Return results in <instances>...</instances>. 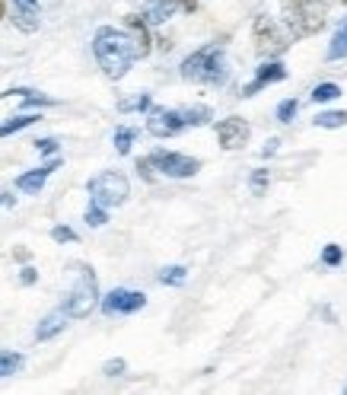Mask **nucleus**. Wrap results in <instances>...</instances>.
I'll list each match as a JSON object with an SVG mask.
<instances>
[{
  "label": "nucleus",
  "mask_w": 347,
  "mask_h": 395,
  "mask_svg": "<svg viewBox=\"0 0 347 395\" xmlns=\"http://www.w3.org/2000/svg\"><path fill=\"white\" fill-rule=\"evenodd\" d=\"M344 125H347L344 108H328V112L315 115V127H328V131H334V127H344Z\"/></svg>",
  "instance_id": "obj_17"
},
{
  "label": "nucleus",
  "mask_w": 347,
  "mask_h": 395,
  "mask_svg": "<svg viewBox=\"0 0 347 395\" xmlns=\"http://www.w3.org/2000/svg\"><path fill=\"white\" fill-rule=\"evenodd\" d=\"M93 55H96L99 67L109 80H122L128 76L131 64L137 61V48H134V38L128 32L115 29V25H102L96 29L93 35Z\"/></svg>",
  "instance_id": "obj_1"
},
{
  "label": "nucleus",
  "mask_w": 347,
  "mask_h": 395,
  "mask_svg": "<svg viewBox=\"0 0 347 395\" xmlns=\"http://www.w3.org/2000/svg\"><path fill=\"white\" fill-rule=\"evenodd\" d=\"M252 185V195H264V188H268V169H255L249 178Z\"/></svg>",
  "instance_id": "obj_29"
},
{
  "label": "nucleus",
  "mask_w": 347,
  "mask_h": 395,
  "mask_svg": "<svg viewBox=\"0 0 347 395\" xmlns=\"http://www.w3.org/2000/svg\"><path fill=\"white\" fill-rule=\"evenodd\" d=\"M52 239L54 242H77V233L71 227H54L52 229Z\"/></svg>",
  "instance_id": "obj_31"
},
{
  "label": "nucleus",
  "mask_w": 347,
  "mask_h": 395,
  "mask_svg": "<svg viewBox=\"0 0 347 395\" xmlns=\"http://www.w3.org/2000/svg\"><path fill=\"white\" fill-rule=\"evenodd\" d=\"M252 32H255V51L261 57H274L287 48V35L281 32V25H277L274 19L258 16L255 25H252Z\"/></svg>",
  "instance_id": "obj_7"
},
{
  "label": "nucleus",
  "mask_w": 347,
  "mask_h": 395,
  "mask_svg": "<svg viewBox=\"0 0 347 395\" xmlns=\"http://www.w3.org/2000/svg\"><path fill=\"white\" fill-rule=\"evenodd\" d=\"M341 96V86L338 83H319V86L312 89V102H331Z\"/></svg>",
  "instance_id": "obj_25"
},
{
  "label": "nucleus",
  "mask_w": 347,
  "mask_h": 395,
  "mask_svg": "<svg viewBox=\"0 0 347 395\" xmlns=\"http://www.w3.org/2000/svg\"><path fill=\"white\" fill-rule=\"evenodd\" d=\"M147 297L141 290H128V287H115V290L105 293L102 299V312L105 316H131V312L143 309Z\"/></svg>",
  "instance_id": "obj_8"
},
{
  "label": "nucleus",
  "mask_w": 347,
  "mask_h": 395,
  "mask_svg": "<svg viewBox=\"0 0 347 395\" xmlns=\"http://www.w3.org/2000/svg\"><path fill=\"white\" fill-rule=\"evenodd\" d=\"M322 261H325L328 268H338L341 261H344V248H341L338 242H328L325 252H322Z\"/></svg>",
  "instance_id": "obj_26"
},
{
  "label": "nucleus",
  "mask_w": 347,
  "mask_h": 395,
  "mask_svg": "<svg viewBox=\"0 0 347 395\" xmlns=\"http://www.w3.org/2000/svg\"><path fill=\"white\" fill-rule=\"evenodd\" d=\"M249 134H252V127L245 118H236V115H233V118L217 121V140L223 150H239V147H245L249 144Z\"/></svg>",
  "instance_id": "obj_10"
},
{
  "label": "nucleus",
  "mask_w": 347,
  "mask_h": 395,
  "mask_svg": "<svg viewBox=\"0 0 347 395\" xmlns=\"http://www.w3.org/2000/svg\"><path fill=\"white\" fill-rule=\"evenodd\" d=\"M156 277H160V284H166V287H182L185 277H188V268L185 265H166Z\"/></svg>",
  "instance_id": "obj_19"
},
{
  "label": "nucleus",
  "mask_w": 347,
  "mask_h": 395,
  "mask_svg": "<svg viewBox=\"0 0 347 395\" xmlns=\"http://www.w3.org/2000/svg\"><path fill=\"white\" fill-rule=\"evenodd\" d=\"M67 319H71V316H67V309H54V312H48V316L39 322V328H35V338H39V341H52V338L58 335V331H64Z\"/></svg>",
  "instance_id": "obj_15"
},
{
  "label": "nucleus",
  "mask_w": 347,
  "mask_h": 395,
  "mask_svg": "<svg viewBox=\"0 0 347 395\" xmlns=\"http://www.w3.org/2000/svg\"><path fill=\"white\" fill-rule=\"evenodd\" d=\"M35 121H39V115H33V112H23V115H16V118H10V121H4V125H0V137H10V134L23 131V127L35 125Z\"/></svg>",
  "instance_id": "obj_18"
},
{
  "label": "nucleus",
  "mask_w": 347,
  "mask_h": 395,
  "mask_svg": "<svg viewBox=\"0 0 347 395\" xmlns=\"http://www.w3.org/2000/svg\"><path fill=\"white\" fill-rule=\"evenodd\" d=\"M4 204H13V195H4V198H0V207H4Z\"/></svg>",
  "instance_id": "obj_37"
},
{
  "label": "nucleus",
  "mask_w": 347,
  "mask_h": 395,
  "mask_svg": "<svg viewBox=\"0 0 347 395\" xmlns=\"http://www.w3.org/2000/svg\"><path fill=\"white\" fill-rule=\"evenodd\" d=\"M54 169H61V156L48 159L45 166H39V169H33V172H23V176L16 178V188L26 191V195H39V191L45 188V178L52 176Z\"/></svg>",
  "instance_id": "obj_11"
},
{
  "label": "nucleus",
  "mask_w": 347,
  "mask_h": 395,
  "mask_svg": "<svg viewBox=\"0 0 347 395\" xmlns=\"http://www.w3.org/2000/svg\"><path fill=\"white\" fill-rule=\"evenodd\" d=\"M182 80H192V83H207V86H217V83H226L230 76V67H226V55H223V45H204L198 48L194 55H188L179 67Z\"/></svg>",
  "instance_id": "obj_2"
},
{
  "label": "nucleus",
  "mask_w": 347,
  "mask_h": 395,
  "mask_svg": "<svg viewBox=\"0 0 347 395\" xmlns=\"http://www.w3.org/2000/svg\"><path fill=\"white\" fill-rule=\"evenodd\" d=\"M83 220H86V227H102V223L109 220V207H102V204H96V201H93L90 207H86Z\"/></svg>",
  "instance_id": "obj_24"
},
{
  "label": "nucleus",
  "mask_w": 347,
  "mask_h": 395,
  "mask_svg": "<svg viewBox=\"0 0 347 395\" xmlns=\"http://www.w3.org/2000/svg\"><path fill=\"white\" fill-rule=\"evenodd\" d=\"M182 118H185V127H198V125H207L213 118V112L207 105H192V108H182Z\"/></svg>",
  "instance_id": "obj_20"
},
{
  "label": "nucleus",
  "mask_w": 347,
  "mask_h": 395,
  "mask_svg": "<svg viewBox=\"0 0 347 395\" xmlns=\"http://www.w3.org/2000/svg\"><path fill=\"white\" fill-rule=\"evenodd\" d=\"M35 150L45 153V156H58V140H54V137H42V140H35Z\"/></svg>",
  "instance_id": "obj_30"
},
{
  "label": "nucleus",
  "mask_w": 347,
  "mask_h": 395,
  "mask_svg": "<svg viewBox=\"0 0 347 395\" xmlns=\"http://www.w3.org/2000/svg\"><path fill=\"white\" fill-rule=\"evenodd\" d=\"M175 10H179V4H175V0H147L141 16H143V23L160 25V23H166V19H172Z\"/></svg>",
  "instance_id": "obj_13"
},
{
  "label": "nucleus",
  "mask_w": 347,
  "mask_h": 395,
  "mask_svg": "<svg viewBox=\"0 0 347 395\" xmlns=\"http://www.w3.org/2000/svg\"><path fill=\"white\" fill-rule=\"evenodd\" d=\"M296 112H300V102H296V99H283L281 105H277V121H283V125H290Z\"/></svg>",
  "instance_id": "obj_27"
},
{
  "label": "nucleus",
  "mask_w": 347,
  "mask_h": 395,
  "mask_svg": "<svg viewBox=\"0 0 347 395\" xmlns=\"http://www.w3.org/2000/svg\"><path fill=\"white\" fill-rule=\"evenodd\" d=\"M341 57H347V25H341L328 45V61H341Z\"/></svg>",
  "instance_id": "obj_22"
},
{
  "label": "nucleus",
  "mask_w": 347,
  "mask_h": 395,
  "mask_svg": "<svg viewBox=\"0 0 347 395\" xmlns=\"http://www.w3.org/2000/svg\"><path fill=\"white\" fill-rule=\"evenodd\" d=\"M73 271H77V280H73L71 293H67L64 309L71 319H86L99 306V284L90 265H73Z\"/></svg>",
  "instance_id": "obj_4"
},
{
  "label": "nucleus",
  "mask_w": 347,
  "mask_h": 395,
  "mask_svg": "<svg viewBox=\"0 0 347 395\" xmlns=\"http://www.w3.org/2000/svg\"><path fill=\"white\" fill-rule=\"evenodd\" d=\"M118 108H122V112H147L150 96L143 93V96H137V99H124V102H118Z\"/></svg>",
  "instance_id": "obj_28"
},
{
  "label": "nucleus",
  "mask_w": 347,
  "mask_h": 395,
  "mask_svg": "<svg viewBox=\"0 0 347 395\" xmlns=\"http://www.w3.org/2000/svg\"><path fill=\"white\" fill-rule=\"evenodd\" d=\"M150 163L169 178H192L194 172L201 169V163L194 156H185V153H172V150H153L150 153Z\"/></svg>",
  "instance_id": "obj_6"
},
{
  "label": "nucleus",
  "mask_w": 347,
  "mask_h": 395,
  "mask_svg": "<svg viewBox=\"0 0 347 395\" xmlns=\"http://www.w3.org/2000/svg\"><path fill=\"white\" fill-rule=\"evenodd\" d=\"M0 19H4V0H0Z\"/></svg>",
  "instance_id": "obj_38"
},
{
  "label": "nucleus",
  "mask_w": 347,
  "mask_h": 395,
  "mask_svg": "<svg viewBox=\"0 0 347 395\" xmlns=\"http://www.w3.org/2000/svg\"><path fill=\"white\" fill-rule=\"evenodd\" d=\"M128 35L134 38L137 57H147L150 55V32H147V23H143V16H128Z\"/></svg>",
  "instance_id": "obj_16"
},
{
  "label": "nucleus",
  "mask_w": 347,
  "mask_h": 395,
  "mask_svg": "<svg viewBox=\"0 0 347 395\" xmlns=\"http://www.w3.org/2000/svg\"><path fill=\"white\" fill-rule=\"evenodd\" d=\"M86 191H90L93 201L102 204V207H118V204L128 201L131 185H128V178H124L122 172L109 169V172H99V176H93L90 185H86Z\"/></svg>",
  "instance_id": "obj_5"
},
{
  "label": "nucleus",
  "mask_w": 347,
  "mask_h": 395,
  "mask_svg": "<svg viewBox=\"0 0 347 395\" xmlns=\"http://www.w3.org/2000/svg\"><path fill=\"white\" fill-rule=\"evenodd\" d=\"M277 144H281L277 137H274V140H268V147L261 150V156H264V159H268V156H274V153H277Z\"/></svg>",
  "instance_id": "obj_35"
},
{
  "label": "nucleus",
  "mask_w": 347,
  "mask_h": 395,
  "mask_svg": "<svg viewBox=\"0 0 347 395\" xmlns=\"http://www.w3.org/2000/svg\"><path fill=\"white\" fill-rule=\"evenodd\" d=\"M23 354H16V350H0V376H13L23 370Z\"/></svg>",
  "instance_id": "obj_21"
},
{
  "label": "nucleus",
  "mask_w": 347,
  "mask_h": 395,
  "mask_svg": "<svg viewBox=\"0 0 347 395\" xmlns=\"http://www.w3.org/2000/svg\"><path fill=\"white\" fill-rule=\"evenodd\" d=\"M137 140V131L134 127H118L115 131V150L122 153V156H128L131 153V144H134Z\"/></svg>",
  "instance_id": "obj_23"
},
{
  "label": "nucleus",
  "mask_w": 347,
  "mask_h": 395,
  "mask_svg": "<svg viewBox=\"0 0 347 395\" xmlns=\"http://www.w3.org/2000/svg\"><path fill=\"white\" fill-rule=\"evenodd\" d=\"M105 373H109V376H122L124 373V360H109V363H105Z\"/></svg>",
  "instance_id": "obj_33"
},
{
  "label": "nucleus",
  "mask_w": 347,
  "mask_h": 395,
  "mask_svg": "<svg viewBox=\"0 0 347 395\" xmlns=\"http://www.w3.org/2000/svg\"><path fill=\"white\" fill-rule=\"evenodd\" d=\"M344 4H347V0H344Z\"/></svg>",
  "instance_id": "obj_39"
},
{
  "label": "nucleus",
  "mask_w": 347,
  "mask_h": 395,
  "mask_svg": "<svg viewBox=\"0 0 347 395\" xmlns=\"http://www.w3.org/2000/svg\"><path fill=\"white\" fill-rule=\"evenodd\" d=\"M13 6H16V16H13V23L20 25L23 32H35L39 29V0H13Z\"/></svg>",
  "instance_id": "obj_14"
},
{
  "label": "nucleus",
  "mask_w": 347,
  "mask_h": 395,
  "mask_svg": "<svg viewBox=\"0 0 347 395\" xmlns=\"http://www.w3.org/2000/svg\"><path fill=\"white\" fill-rule=\"evenodd\" d=\"M283 76H287V67H283L281 61H264L261 67L255 70V80L249 83V86L242 89V96H255L258 89H264V86H271V83H281Z\"/></svg>",
  "instance_id": "obj_12"
},
{
  "label": "nucleus",
  "mask_w": 347,
  "mask_h": 395,
  "mask_svg": "<svg viewBox=\"0 0 347 395\" xmlns=\"http://www.w3.org/2000/svg\"><path fill=\"white\" fill-rule=\"evenodd\" d=\"M283 23L293 35H315L325 25V0H283Z\"/></svg>",
  "instance_id": "obj_3"
},
{
  "label": "nucleus",
  "mask_w": 347,
  "mask_h": 395,
  "mask_svg": "<svg viewBox=\"0 0 347 395\" xmlns=\"http://www.w3.org/2000/svg\"><path fill=\"white\" fill-rule=\"evenodd\" d=\"M20 280H23V284H35V280H39V271H35V268H23Z\"/></svg>",
  "instance_id": "obj_34"
},
{
  "label": "nucleus",
  "mask_w": 347,
  "mask_h": 395,
  "mask_svg": "<svg viewBox=\"0 0 347 395\" xmlns=\"http://www.w3.org/2000/svg\"><path fill=\"white\" fill-rule=\"evenodd\" d=\"M137 172H141L147 182H153V163H150V156L147 159H137Z\"/></svg>",
  "instance_id": "obj_32"
},
{
  "label": "nucleus",
  "mask_w": 347,
  "mask_h": 395,
  "mask_svg": "<svg viewBox=\"0 0 347 395\" xmlns=\"http://www.w3.org/2000/svg\"><path fill=\"white\" fill-rule=\"evenodd\" d=\"M147 131L153 134V137H175V134H182L185 131L182 108H150Z\"/></svg>",
  "instance_id": "obj_9"
},
{
  "label": "nucleus",
  "mask_w": 347,
  "mask_h": 395,
  "mask_svg": "<svg viewBox=\"0 0 347 395\" xmlns=\"http://www.w3.org/2000/svg\"><path fill=\"white\" fill-rule=\"evenodd\" d=\"M175 4H179V10H198V0H175Z\"/></svg>",
  "instance_id": "obj_36"
}]
</instances>
